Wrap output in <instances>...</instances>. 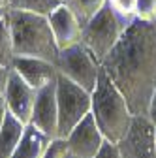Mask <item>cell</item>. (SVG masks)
Listing matches in <instances>:
<instances>
[{"mask_svg":"<svg viewBox=\"0 0 156 158\" xmlns=\"http://www.w3.org/2000/svg\"><path fill=\"white\" fill-rule=\"evenodd\" d=\"M102 70L124 94L133 115H145L156 89V25L133 19Z\"/></svg>","mask_w":156,"mask_h":158,"instance_id":"obj_1","label":"cell"},{"mask_svg":"<svg viewBox=\"0 0 156 158\" xmlns=\"http://www.w3.org/2000/svg\"><path fill=\"white\" fill-rule=\"evenodd\" d=\"M90 113L94 115L104 137L111 143H121L124 139L135 117L124 94L104 70L100 72L98 83L90 92Z\"/></svg>","mask_w":156,"mask_h":158,"instance_id":"obj_2","label":"cell"},{"mask_svg":"<svg viewBox=\"0 0 156 158\" xmlns=\"http://www.w3.org/2000/svg\"><path fill=\"white\" fill-rule=\"evenodd\" d=\"M10 25L15 56H36L56 66L60 49L56 45L47 15L10 10Z\"/></svg>","mask_w":156,"mask_h":158,"instance_id":"obj_3","label":"cell"},{"mask_svg":"<svg viewBox=\"0 0 156 158\" xmlns=\"http://www.w3.org/2000/svg\"><path fill=\"white\" fill-rule=\"evenodd\" d=\"M133 19H135L133 15L121 11L107 0L100 8V11L83 27L81 44L102 64L104 58L111 53V49L119 44V40L122 38V34L132 25Z\"/></svg>","mask_w":156,"mask_h":158,"instance_id":"obj_4","label":"cell"},{"mask_svg":"<svg viewBox=\"0 0 156 158\" xmlns=\"http://www.w3.org/2000/svg\"><path fill=\"white\" fill-rule=\"evenodd\" d=\"M56 106H58V137H66L72 128L90 113V92L73 83L66 75L56 77Z\"/></svg>","mask_w":156,"mask_h":158,"instance_id":"obj_5","label":"cell"},{"mask_svg":"<svg viewBox=\"0 0 156 158\" xmlns=\"http://www.w3.org/2000/svg\"><path fill=\"white\" fill-rule=\"evenodd\" d=\"M56 70L58 73L66 75L73 83L83 87L85 90L92 92L98 77L102 72V64L94 58V55L79 42L75 45H70L60 51L56 60Z\"/></svg>","mask_w":156,"mask_h":158,"instance_id":"obj_6","label":"cell"},{"mask_svg":"<svg viewBox=\"0 0 156 158\" xmlns=\"http://www.w3.org/2000/svg\"><path fill=\"white\" fill-rule=\"evenodd\" d=\"M68 141L70 154L75 158H96V154L100 152L105 137L102 130L96 124V118L92 113H88L85 118H81L77 123L72 132L64 137Z\"/></svg>","mask_w":156,"mask_h":158,"instance_id":"obj_7","label":"cell"},{"mask_svg":"<svg viewBox=\"0 0 156 158\" xmlns=\"http://www.w3.org/2000/svg\"><path fill=\"white\" fill-rule=\"evenodd\" d=\"M152 128V123L145 115H135L130 132L119 143L122 158H156Z\"/></svg>","mask_w":156,"mask_h":158,"instance_id":"obj_8","label":"cell"},{"mask_svg":"<svg viewBox=\"0 0 156 158\" xmlns=\"http://www.w3.org/2000/svg\"><path fill=\"white\" fill-rule=\"evenodd\" d=\"M30 124L42 130L51 139L58 137V106H56V81L38 90Z\"/></svg>","mask_w":156,"mask_h":158,"instance_id":"obj_9","label":"cell"},{"mask_svg":"<svg viewBox=\"0 0 156 158\" xmlns=\"http://www.w3.org/2000/svg\"><path fill=\"white\" fill-rule=\"evenodd\" d=\"M36 94H38V90L32 89L25 79L11 68V75H10L4 98H6V104H8V111L11 115H15L19 121L25 123V124H30L34 104H36Z\"/></svg>","mask_w":156,"mask_h":158,"instance_id":"obj_10","label":"cell"},{"mask_svg":"<svg viewBox=\"0 0 156 158\" xmlns=\"http://www.w3.org/2000/svg\"><path fill=\"white\" fill-rule=\"evenodd\" d=\"M49 25H51V30L55 34V40H56V45L58 49H66L70 45H75L81 42V30H83V25L81 21L77 19V15L62 2L58 8H55L49 15Z\"/></svg>","mask_w":156,"mask_h":158,"instance_id":"obj_11","label":"cell"},{"mask_svg":"<svg viewBox=\"0 0 156 158\" xmlns=\"http://www.w3.org/2000/svg\"><path fill=\"white\" fill-rule=\"evenodd\" d=\"M11 68L36 90L43 89L49 83H55L58 77V70L53 62L36 56H15Z\"/></svg>","mask_w":156,"mask_h":158,"instance_id":"obj_12","label":"cell"},{"mask_svg":"<svg viewBox=\"0 0 156 158\" xmlns=\"http://www.w3.org/2000/svg\"><path fill=\"white\" fill-rule=\"evenodd\" d=\"M49 141H51L49 135H45L42 130H38L32 124H27L23 139L17 145L11 158H43Z\"/></svg>","mask_w":156,"mask_h":158,"instance_id":"obj_13","label":"cell"},{"mask_svg":"<svg viewBox=\"0 0 156 158\" xmlns=\"http://www.w3.org/2000/svg\"><path fill=\"white\" fill-rule=\"evenodd\" d=\"M25 128H27V124L21 123L15 115H11L8 111V115L4 118V124L0 128V158H11L17 145L23 139Z\"/></svg>","mask_w":156,"mask_h":158,"instance_id":"obj_14","label":"cell"},{"mask_svg":"<svg viewBox=\"0 0 156 158\" xmlns=\"http://www.w3.org/2000/svg\"><path fill=\"white\" fill-rule=\"evenodd\" d=\"M13 58H15V51H13V36L10 25V10L0 8V62L11 66Z\"/></svg>","mask_w":156,"mask_h":158,"instance_id":"obj_15","label":"cell"},{"mask_svg":"<svg viewBox=\"0 0 156 158\" xmlns=\"http://www.w3.org/2000/svg\"><path fill=\"white\" fill-rule=\"evenodd\" d=\"M107 2V0H64V4L77 15V19L85 27L90 19L100 11V8Z\"/></svg>","mask_w":156,"mask_h":158,"instance_id":"obj_16","label":"cell"},{"mask_svg":"<svg viewBox=\"0 0 156 158\" xmlns=\"http://www.w3.org/2000/svg\"><path fill=\"white\" fill-rule=\"evenodd\" d=\"M62 4V0H10V10H21L38 15H49L55 8Z\"/></svg>","mask_w":156,"mask_h":158,"instance_id":"obj_17","label":"cell"},{"mask_svg":"<svg viewBox=\"0 0 156 158\" xmlns=\"http://www.w3.org/2000/svg\"><path fill=\"white\" fill-rule=\"evenodd\" d=\"M135 19L147 23H156V0H135Z\"/></svg>","mask_w":156,"mask_h":158,"instance_id":"obj_18","label":"cell"},{"mask_svg":"<svg viewBox=\"0 0 156 158\" xmlns=\"http://www.w3.org/2000/svg\"><path fill=\"white\" fill-rule=\"evenodd\" d=\"M70 156V149H68V141L64 137H55L49 141L47 151L43 154V158H68Z\"/></svg>","mask_w":156,"mask_h":158,"instance_id":"obj_19","label":"cell"},{"mask_svg":"<svg viewBox=\"0 0 156 158\" xmlns=\"http://www.w3.org/2000/svg\"><path fill=\"white\" fill-rule=\"evenodd\" d=\"M96 158H122L121 154V149H119V143H111V141H104L100 152L96 154Z\"/></svg>","mask_w":156,"mask_h":158,"instance_id":"obj_20","label":"cell"},{"mask_svg":"<svg viewBox=\"0 0 156 158\" xmlns=\"http://www.w3.org/2000/svg\"><path fill=\"white\" fill-rule=\"evenodd\" d=\"M109 2L115 6V8H119L121 11L128 13V15H133V10H135V0H109ZM135 17V15H133Z\"/></svg>","mask_w":156,"mask_h":158,"instance_id":"obj_21","label":"cell"},{"mask_svg":"<svg viewBox=\"0 0 156 158\" xmlns=\"http://www.w3.org/2000/svg\"><path fill=\"white\" fill-rule=\"evenodd\" d=\"M10 75H11V66H6L0 62V96H4V92H6Z\"/></svg>","mask_w":156,"mask_h":158,"instance_id":"obj_22","label":"cell"},{"mask_svg":"<svg viewBox=\"0 0 156 158\" xmlns=\"http://www.w3.org/2000/svg\"><path fill=\"white\" fill-rule=\"evenodd\" d=\"M147 118L152 123V126H156V89L150 96V100H149V107H147Z\"/></svg>","mask_w":156,"mask_h":158,"instance_id":"obj_23","label":"cell"},{"mask_svg":"<svg viewBox=\"0 0 156 158\" xmlns=\"http://www.w3.org/2000/svg\"><path fill=\"white\" fill-rule=\"evenodd\" d=\"M6 115H8V104H6V98L0 96V128H2V124H4Z\"/></svg>","mask_w":156,"mask_h":158,"instance_id":"obj_24","label":"cell"},{"mask_svg":"<svg viewBox=\"0 0 156 158\" xmlns=\"http://www.w3.org/2000/svg\"><path fill=\"white\" fill-rule=\"evenodd\" d=\"M152 141H154V151H156V126L152 128Z\"/></svg>","mask_w":156,"mask_h":158,"instance_id":"obj_25","label":"cell"},{"mask_svg":"<svg viewBox=\"0 0 156 158\" xmlns=\"http://www.w3.org/2000/svg\"><path fill=\"white\" fill-rule=\"evenodd\" d=\"M10 4V0H0V8H8Z\"/></svg>","mask_w":156,"mask_h":158,"instance_id":"obj_26","label":"cell"},{"mask_svg":"<svg viewBox=\"0 0 156 158\" xmlns=\"http://www.w3.org/2000/svg\"><path fill=\"white\" fill-rule=\"evenodd\" d=\"M68 158H75V156H72V154H70V156H68Z\"/></svg>","mask_w":156,"mask_h":158,"instance_id":"obj_27","label":"cell"},{"mask_svg":"<svg viewBox=\"0 0 156 158\" xmlns=\"http://www.w3.org/2000/svg\"><path fill=\"white\" fill-rule=\"evenodd\" d=\"M62 2H64V0H62Z\"/></svg>","mask_w":156,"mask_h":158,"instance_id":"obj_28","label":"cell"},{"mask_svg":"<svg viewBox=\"0 0 156 158\" xmlns=\"http://www.w3.org/2000/svg\"><path fill=\"white\" fill-rule=\"evenodd\" d=\"M154 25H156V23H154Z\"/></svg>","mask_w":156,"mask_h":158,"instance_id":"obj_29","label":"cell"}]
</instances>
